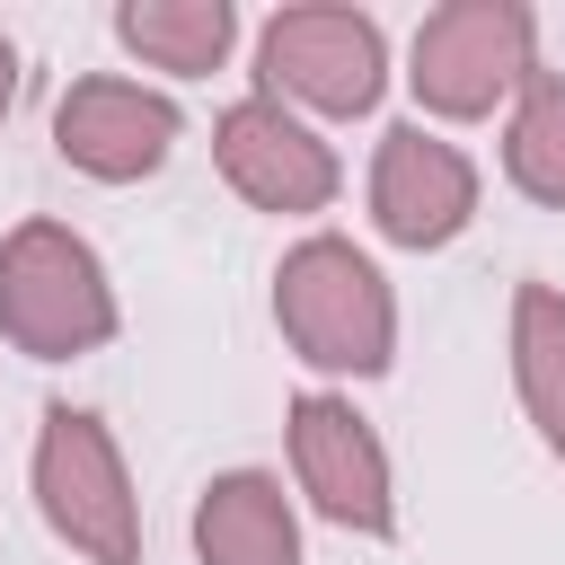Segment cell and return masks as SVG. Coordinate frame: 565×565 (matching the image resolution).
Listing matches in <instances>:
<instances>
[{
  "label": "cell",
  "mask_w": 565,
  "mask_h": 565,
  "mask_svg": "<svg viewBox=\"0 0 565 565\" xmlns=\"http://www.w3.org/2000/svg\"><path fill=\"white\" fill-rule=\"evenodd\" d=\"M274 318H282V344H291L309 371H353V380H371V371H388V353H397V300H388L380 265H371L353 238H335V230L300 238V247L274 265Z\"/></svg>",
  "instance_id": "cell-1"
},
{
  "label": "cell",
  "mask_w": 565,
  "mask_h": 565,
  "mask_svg": "<svg viewBox=\"0 0 565 565\" xmlns=\"http://www.w3.org/2000/svg\"><path fill=\"white\" fill-rule=\"evenodd\" d=\"M0 335L26 362H71L115 335V291H106V265L79 230L18 221L0 238Z\"/></svg>",
  "instance_id": "cell-2"
},
{
  "label": "cell",
  "mask_w": 565,
  "mask_h": 565,
  "mask_svg": "<svg viewBox=\"0 0 565 565\" xmlns=\"http://www.w3.org/2000/svg\"><path fill=\"white\" fill-rule=\"evenodd\" d=\"M35 503H44L53 539H71L88 565H141L132 477H124L115 433L88 406H44V433H35Z\"/></svg>",
  "instance_id": "cell-3"
},
{
  "label": "cell",
  "mask_w": 565,
  "mask_h": 565,
  "mask_svg": "<svg viewBox=\"0 0 565 565\" xmlns=\"http://www.w3.org/2000/svg\"><path fill=\"white\" fill-rule=\"evenodd\" d=\"M539 26H530V9L521 0H450V9H433L424 26H415V97H424V115H450V124H477V115H494L503 97H521L530 88V71H539Z\"/></svg>",
  "instance_id": "cell-4"
},
{
  "label": "cell",
  "mask_w": 565,
  "mask_h": 565,
  "mask_svg": "<svg viewBox=\"0 0 565 565\" xmlns=\"http://www.w3.org/2000/svg\"><path fill=\"white\" fill-rule=\"evenodd\" d=\"M256 71H265V97L282 106H309V115H371L380 106V79H388V44L362 9H335V0H309V9H274L265 35H256Z\"/></svg>",
  "instance_id": "cell-5"
},
{
  "label": "cell",
  "mask_w": 565,
  "mask_h": 565,
  "mask_svg": "<svg viewBox=\"0 0 565 565\" xmlns=\"http://www.w3.org/2000/svg\"><path fill=\"white\" fill-rule=\"evenodd\" d=\"M291 477H300V494H309L335 530H362V539H388V530H397L388 450H380V433H371L344 397H327V388L291 397Z\"/></svg>",
  "instance_id": "cell-6"
},
{
  "label": "cell",
  "mask_w": 565,
  "mask_h": 565,
  "mask_svg": "<svg viewBox=\"0 0 565 565\" xmlns=\"http://www.w3.org/2000/svg\"><path fill=\"white\" fill-rule=\"evenodd\" d=\"M212 159H221V177H230L256 212H327L335 185H344L335 150H327L291 106H274V97H238V106H221V124H212Z\"/></svg>",
  "instance_id": "cell-7"
},
{
  "label": "cell",
  "mask_w": 565,
  "mask_h": 565,
  "mask_svg": "<svg viewBox=\"0 0 565 565\" xmlns=\"http://www.w3.org/2000/svg\"><path fill=\"white\" fill-rule=\"evenodd\" d=\"M477 212V168L459 141L424 132V124H388L380 159H371V221L397 247H450Z\"/></svg>",
  "instance_id": "cell-8"
},
{
  "label": "cell",
  "mask_w": 565,
  "mask_h": 565,
  "mask_svg": "<svg viewBox=\"0 0 565 565\" xmlns=\"http://www.w3.org/2000/svg\"><path fill=\"white\" fill-rule=\"evenodd\" d=\"M53 150L97 185H132L177 150V106L141 79H71L53 106Z\"/></svg>",
  "instance_id": "cell-9"
},
{
  "label": "cell",
  "mask_w": 565,
  "mask_h": 565,
  "mask_svg": "<svg viewBox=\"0 0 565 565\" xmlns=\"http://www.w3.org/2000/svg\"><path fill=\"white\" fill-rule=\"evenodd\" d=\"M194 556L203 565H300V521L265 468H230L194 503Z\"/></svg>",
  "instance_id": "cell-10"
},
{
  "label": "cell",
  "mask_w": 565,
  "mask_h": 565,
  "mask_svg": "<svg viewBox=\"0 0 565 565\" xmlns=\"http://www.w3.org/2000/svg\"><path fill=\"white\" fill-rule=\"evenodd\" d=\"M115 35H124V53H141L150 71L203 79V71H221V53H230V35H238V9H230V0H124V9H115Z\"/></svg>",
  "instance_id": "cell-11"
},
{
  "label": "cell",
  "mask_w": 565,
  "mask_h": 565,
  "mask_svg": "<svg viewBox=\"0 0 565 565\" xmlns=\"http://www.w3.org/2000/svg\"><path fill=\"white\" fill-rule=\"evenodd\" d=\"M512 388H521L539 441L565 459V291L556 282L512 291Z\"/></svg>",
  "instance_id": "cell-12"
},
{
  "label": "cell",
  "mask_w": 565,
  "mask_h": 565,
  "mask_svg": "<svg viewBox=\"0 0 565 565\" xmlns=\"http://www.w3.org/2000/svg\"><path fill=\"white\" fill-rule=\"evenodd\" d=\"M503 177L530 203L565 212V79L556 71H530V88H521V106L503 124Z\"/></svg>",
  "instance_id": "cell-13"
},
{
  "label": "cell",
  "mask_w": 565,
  "mask_h": 565,
  "mask_svg": "<svg viewBox=\"0 0 565 565\" xmlns=\"http://www.w3.org/2000/svg\"><path fill=\"white\" fill-rule=\"evenodd\" d=\"M9 97H18V53H9V35H0V115H9Z\"/></svg>",
  "instance_id": "cell-14"
}]
</instances>
